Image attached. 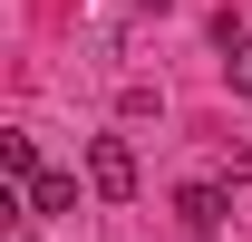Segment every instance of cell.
Returning a JSON list of instances; mask_svg holds the SVG:
<instances>
[{
  "label": "cell",
  "mask_w": 252,
  "mask_h": 242,
  "mask_svg": "<svg viewBox=\"0 0 252 242\" xmlns=\"http://www.w3.org/2000/svg\"><path fill=\"white\" fill-rule=\"evenodd\" d=\"M88 184L107 204H136V146L126 136H88Z\"/></svg>",
  "instance_id": "obj_1"
},
{
  "label": "cell",
  "mask_w": 252,
  "mask_h": 242,
  "mask_svg": "<svg viewBox=\"0 0 252 242\" xmlns=\"http://www.w3.org/2000/svg\"><path fill=\"white\" fill-rule=\"evenodd\" d=\"M20 213H30V223H59V213H78V175H30V184H20Z\"/></svg>",
  "instance_id": "obj_2"
},
{
  "label": "cell",
  "mask_w": 252,
  "mask_h": 242,
  "mask_svg": "<svg viewBox=\"0 0 252 242\" xmlns=\"http://www.w3.org/2000/svg\"><path fill=\"white\" fill-rule=\"evenodd\" d=\"M214 59H223V88L252 97V30H233V20H223V30H214Z\"/></svg>",
  "instance_id": "obj_3"
},
{
  "label": "cell",
  "mask_w": 252,
  "mask_h": 242,
  "mask_svg": "<svg viewBox=\"0 0 252 242\" xmlns=\"http://www.w3.org/2000/svg\"><path fill=\"white\" fill-rule=\"evenodd\" d=\"M175 213H185V233H214L223 213H233V194H223V184H185V194H175Z\"/></svg>",
  "instance_id": "obj_4"
},
{
  "label": "cell",
  "mask_w": 252,
  "mask_h": 242,
  "mask_svg": "<svg viewBox=\"0 0 252 242\" xmlns=\"http://www.w3.org/2000/svg\"><path fill=\"white\" fill-rule=\"evenodd\" d=\"M0 175H10V184L49 175V165H39V136H30V126H10V136H0Z\"/></svg>",
  "instance_id": "obj_5"
},
{
  "label": "cell",
  "mask_w": 252,
  "mask_h": 242,
  "mask_svg": "<svg viewBox=\"0 0 252 242\" xmlns=\"http://www.w3.org/2000/svg\"><path fill=\"white\" fill-rule=\"evenodd\" d=\"M20 242H30V233H20Z\"/></svg>",
  "instance_id": "obj_6"
}]
</instances>
